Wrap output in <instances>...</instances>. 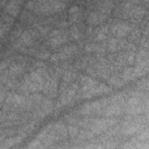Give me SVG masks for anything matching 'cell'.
<instances>
[{"mask_svg": "<svg viewBox=\"0 0 149 149\" xmlns=\"http://www.w3.org/2000/svg\"><path fill=\"white\" fill-rule=\"evenodd\" d=\"M65 6V2L59 0H29L26 7L38 14H55L62 12Z\"/></svg>", "mask_w": 149, "mask_h": 149, "instance_id": "cell-1", "label": "cell"}, {"mask_svg": "<svg viewBox=\"0 0 149 149\" xmlns=\"http://www.w3.org/2000/svg\"><path fill=\"white\" fill-rule=\"evenodd\" d=\"M115 123H116V120H114V119H106V120L100 119V120H90V122L88 121H85L81 125L83 126H88L90 130L93 133V135H95V134L102 133L104 130L108 129L109 127L114 126Z\"/></svg>", "mask_w": 149, "mask_h": 149, "instance_id": "cell-2", "label": "cell"}, {"mask_svg": "<svg viewBox=\"0 0 149 149\" xmlns=\"http://www.w3.org/2000/svg\"><path fill=\"white\" fill-rule=\"evenodd\" d=\"M43 84H44V79L41 74V70H38V71H34L27 78L26 83L23 84V88L26 91L36 92V91H40L41 88H43Z\"/></svg>", "mask_w": 149, "mask_h": 149, "instance_id": "cell-3", "label": "cell"}, {"mask_svg": "<svg viewBox=\"0 0 149 149\" xmlns=\"http://www.w3.org/2000/svg\"><path fill=\"white\" fill-rule=\"evenodd\" d=\"M109 99H105V100H99L95 101L93 104H87L84 107L80 108V113L81 114H90V113H102V109L109 104L108 102Z\"/></svg>", "mask_w": 149, "mask_h": 149, "instance_id": "cell-4", "label": "cell"}, {"mask_svg": "<svg viewBox=\"0 0 149 149\" xmlns=\"http://www.w3.org/2000/svg\"><path fill=\"white\" fill-rule=\"evenodd\" d=\"M112 34L115 37H123L132 31V27L126 23H116L112 27Z\"/></svg>", "mask_w": 149, "mask_h": 149, "instance_id": "cell-5", "label": "cell"}, {"mask_svg": "<svg viewBox=\"0 0 149 149\" xmlns=\"http://www.w3.org/2000/svg\"><path fill=\"white\" fill-rule=\"evenodd\" d=\"M66 40H68V37H66V34H65L64 31H62V30H56V31H54V34L51 35L49 43H50V45H52V47H58V45L65 43Z\"/></svg>", "mask_w": 149, "mask_h": 149, "instance_id": "cell-6", "label": "cell"}, {"mask_svg": "<svg viewBox=\"0 0 149 149\" xmlns=\"http://www.w3.org/2000/svg\"><path fill=\"white\" fill-rule=\"evenodd\" d=\"M106 16H107V14H105L100 10H97V12H93L88 15L87 22H88V24H99L106 19Z\"/></svg>", "mask_w": 149, "mask_h": 149, "instance_id": "cell-7", "label": "cell"}, {"mask_svg": "<svg viewBox=\"0 0 149 149\" xmlns=\"http://www.w3.org/2000/svg\"><path fill=\"white\" fill-rule=\"evenodd\" d=\"M20 5H21V0H10L6 6V12L12 16H16L19 14Z\"/></svg>", "mask_w": 149, "mask_h": 149, "instance_id": "cell-8", "label": "cell"}, {"mask_svg": "<svg viewBox=\"0 0 149 149\" xmlns=\"http://www.w3.org/2000/svg\"><path fill=\"white\" fill-rule=\"evenodd\" d=\"M69 17L71 22H77L81 17V10L78 6H72L71 9L69 10Z\"/></svg>", "mask_w": 149, "mask_h": 149, "instance_id": "cell-9", "label": "cell"}, {"mask_svg": "<svg viewBox=\"0 0 149 149\" xmlns=\"http://www.w3.org/2000/svg\"><path fill=\"white\" fill-rule=\"evenodd\" d=\"M76 47H68V48H65V49H63L58 55H56V57H52V59L55 61V59H64V58H68V57H70L74 51H76Z\"/></svg>", "mask_w": 149, "mask_h": 149, "instance_id": "cell-10", "label": "cell"}, {"mask_svg": "<svg viewBox=\"0 0 149 149\" xmlns=\"http://www.w3.org/2000/svg\"><path fill=\"white\" fill-rule=\"evenodd\" d=\"M34 33L33 31H26V33H23L22 35H21V38H20V42L22 43V44H24V45H30L31 43H33V41H34Z\"/></svg>", "mask_w": 149, "mask_h": 149, "instance_id": "cell-11", "label": "cell"}, {"mask_svg": "<svg viewBox=\"0 0 149 149\" xmlns=\"http://www.w3.org/2000/svg\"><path fill=\"white\" fill-rule=\"evenodd\" d=\"M70 35H71V37H73V38H79V36H80V33H79V30H78V28H76V27H73V28H71V31H70Z\"/></svg>", "mask_w": 149, "mask_h": 149, "instance_id": "cell-12", "label": "cell"}, {"mask_svg": "<svg viewBox=\"0 0 149 149\" xmlns=\"http://www.w3.org/2000/svg\"><path fill=\"white\" fill-rule=\"evenodd\" d=\"M8 24H0V37H2V36H5V34L8 31Z\"/></svg>", "mask_w": 149, "mask_h": 149, "instance_id": "cell-13", "label": "cell"}, {"mask_svg": "<svg viewBox=\"0 0 149 149\" xmlns=\"http://www.w3.org/2000/svg\"><path fill=\"white\" fill-rule=\"evenodd\" d=\"M129 1H133V2H137L139 0H129Z\"/></svg>", "mask_w": 149, "mask_h": 149, "instance_id": "cell-14", "label": "cell"}, {"mask_svg": "<svg viewBox=\"0 0 149 149\" xmlns=\"http://www.w3.org/2000/svg\"><path fill=\"white\" fill-rule=\"evenodd\" d=\"M59 1H61V0H59ZM65 1H69V0H65Z\"/></svg>", "mask_w": 149, "mask_h": 149, "instance_id": "cell-15", "label": "cell"}]
</instances>
